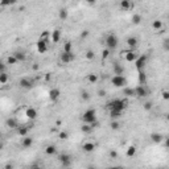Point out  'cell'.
Here are the masks:
<instances>
[{
	"label": "cell",
	"instance_id": "1",
	"mask_svg": "<svg viewBox=\"0 0 169 169\" xmlns=\"http://www.w3.org/2000/svg\"><path fill=\"white\" fill-rule=\"evenodd\" d=\"M106 107L108 108V111L110 110H119V111L124 112L125 110H127V107H128V99H120V98L114 99V101L108 102Z\"/></svg>",
	"mask_w": 169,
	"mask_h": 169
},
{
	"label": "cell",
	"instance_id": "2",
	"mask_svg": "<svg viewBox=\"0 0 169 169\" xmlns=\"http://www.w3.org/2000/svg\"><path fill=\"white\" fill-rule=\"evenodd\" d=\"M104 44H106V48H108L110 50H115V49L119 46V38L116 35H114V33H108L107 36H106L104 38Z\"/></svg>",
	"mask_w": 169,
	"mask_h": 169
},
{
	"label": "cell",
	"instance_id": "3",
	"mask_svg": "<svg viewBox=\"0 0 169 169\" xmlns=\"http://www.w3.org/2000/svg\"><path fill=\"white\" fill-rule=\"evenodd\" d=\"M82 122L86 124H91L94 123V122H97V111L94 110V108H89V110H86L83 114H82Z\"/></svg>",
	"mask_w": 169,
	"mask_h": 169
},
{
	"label": "cell",
	"instance_id": "4",
	"mask_svg": "<svg viewBox=\"0 0 169 169\" xmlns=\"http://www.w3.org/2000/svg\"><path fill=\"white\" fill-rule=\"evenodd\" d=\"M111 85L114 87H125L127 86V78L124 75H118V74H114V77L111 78Z\"/></svg>",
	"mask_w": 169,
	"mask_h": 169
},
{
	"label": "cell",
	"instance_id": "5",
	"mask_svg": "<svg viewBox=\"0 0 169 169\" xmlns=\"http://www.w3.org/2000/svg\"><path fill=\"white\" fill-rule=\"evenodd\" d=\"M148 59H149V57H148L147 54H140L137 57V59L135 61V68H136V70H143V69L147 66L148 64Z\"/></svg>",
	"mask_w": 169,
	"mask_h": 169
},
{
	"label": "cell",
	"instance_id": "6",
	"mask_svg": "<svg viewBox=\"0 0 169 169\" xmlns=\"http://www.w3.org/2000/svg\"><path fill=\"white\" fill-rule=\"evenodd\" d=\"M149 95V90L147 89L145 85H139L135 87V97L140 98V99H144Z\"/></svg>",
	"mask_w": 169,
	"mask_h": 169
},
{
	"label": "cell",
	"instance_id": "7",
	"mask_svg": "<svg viewBox=\"0 0 169 169\" xmlns=\"http://www.w3.org/2000/svg\"><path fill=\"white\" fill-rule=\"evenodd\" d=\"M139 56H140V54H139L135 49H128V50L123 52V57H124V59L127 62H135Z\"/></svg>",
	"mask_w": 169,
	"mask_h": 169
},
{
	"label": "cell",
	"instance_id": "8",
	"mask_svg": "<svg viewBox=\"0 0 169 169\" xmlns=\"http://www.w3.org/2000/svg\"><path fill=\"white\" fill-rule=\"evenodd\" d=\"M59 59H61V62L64 65H68L75 59V54L73 52H62L61 56H59Z\"/></svg>",
	"mask_w": 169,
	"mask_h": 169
},
{
	"label": "cell",
	"instance_id": "9",
	"mask_svg": "<svg viewBox=\"0 0 169 169\" xmlns=\"http://www.w3.org/2000/svg\"><path fill=\"white\" fill-rule=\"evenodd\" d=\"M19 86L21 89H25V90H29V89H32L33 86H35V82H33L32 78H28V77H24L21 78L19 81Z\"/></svg>",
	"mask_w": 169,
	"mask_h": 169
},
{
	"label": "cell",
	"instance_id": "10",
	"mask_svg": "<svg viewBox=\"0 0 169 169\" xmlns=\"http://www.w3.org/2000/svg\"><path fill=\"white\" fill-rule=\"evenodd\" d=\"M152 29H153L155 32H157V33H163L165 31L164 21H163V20H160V19L153 20V21H152Z\"/></svg>",
	"mask_w": 169,
	"mask_h": 169
},
{
	"label": "cell",
	"instance_id": "11",
	"mask_svg": "<svg viewBox=\"0 0 169 169\" xmlns=\"http://www.w3.org/2000/svg\"><path fill=\"white\" fill-rule=\"evenodd\" d=\"M58 161L64 168H68V167H70L71 165V156L70 155H68V153H62V155H59L58 156Z\"/></svg>",
	"mask_w": 169,
	"mask_h": 169
},
{
	"label": "cell",
	"instance_id": "12",
	"mask_svg": "<svg viewBox=\"0 0 169 169\" xmlns=\"http://www.w3.org/2000/svg\"><path fill=\"white\" fill-rule=\"evenodd\" d=\"M49 41L48 40H42V38H38L37 44H36V46H37V52L38 53H46L49 49Z\"/></svg>",
	"mask_w": 169,
	"mask_h": 169
},
{
	"label": "cell",
	"instance_id": "13",
	"mask_svg": "<svg viewBox=\"0 0 169 169\" xmlns=\"http://www.w3.org/2000/svg\"><path fill=\"white\" fill-rule=\"evenodd\" d=\"M119 8L122 11H131L134 8V0H120L119 2Z\"/></svg>",
	"mask_w": 169,
	"mask_h": 169
},
{
	"label": "cell",
	"instance_id": "14",
	"mask_svg": "<svg viewBox=\"0 0 169 169\" xmlns=\"http://www.w3.org/2000/svg\"><path fill=\"white\" fill-rule=\"evenodd\" d=\"M149 139H151V141L152 143H155V144H161L164 141V136L161 134H158V132H152V134L149 135Z\"/></svg>",
	"mask_w": 169,
	"mask_h": 169
},
{
	"label": "cell",
	"instance_id": "15",
	"mask_svg": "<svg viewBox=\"0 0 169 169\" xmlns=\"http://www.w3.org/2000/svg\"><path fill=\"white\" fill-rule=\"evenodd\" d=\"M82 149L86 153H91V152H94L97 149V144L92 143V141H86V143L82 144Z\"/></svg>",
	"mask_w": 169,
	"mask_h": 169
},
{
	"label": "cell",
	"instance_id": "16",
	"mask_svg": "<svg viewBox=\"0 0 169 169\" xmlns=\"http://www.w3.org/2000/svg\"><path fill=\"white\" fill-rule=\"evenodd\" d=\"M25 116L28 119H31V120H35V119H37V116H38V112L35 107H28L25 110Z\"/></svg>",
	"mask_w": 169,
	"mask_h": 169
},
{
	"label": "cell",
	"instance_id": "17",
	"mask_svg": "<svg viewBox=\"0 0 169 169\" xmlns=\"http://www.w3.org/2000/svg\"><path fill=\"white\" fill-rule=\"evenodd\" d=\"M59 95H61V91H59L57 87H53V89H50V91H49V99H50L52 102H57L59 99Z\"/></svg>",
	"mask_w": 169,
	"mask_h": 169
},
{
	"label": "cell",
	"instance_id": "18",
	"mask_svg": "<svg viewBox=\"0 0 169 169\" xmlns=\"http://www.w3.org/2000/svg\"><path fill=\"white\" fill-rule=\"evenodd\" d=\"M33 143H35V140H33V137L32 136H29V135H26V136L23 137V140H21V147L23 148H31Z\"/></svg>",
	"mask_w": 169,
	"mask_h": 169
},
{
	"label": "cell",
	"instance_id": "19",
	"mask_svg": "<svg viewBox=\"0 0 169 169\" xmlns=\"http://www.w3.org/2000/svg\"><path fill=\"white\" fill-rule=\"evenodd\" d=\"M125 42H127V46H128L130 49H136L137 46H139V38L135 37V36H131V37H128Z\"/></svg>",
	"mask_w": 169,
	"mask_h": 169
},
{
	"label": "cell",
	"instance_id": "20",
	"mask_svg": "<svg viewBox=\"0 0 169 169\" xmlns=\"http://www.w3.org/2000/svg\"><path fill=\"white\" fill-rule=\"evenodd\" d=\"M50 40L53 41V44H57V42H59V40H61V29H59V28L54 29V31L52 32V35H50Z\"/></svg>",
	"mask_w": 169,
	"mask_h": 169
},
{
	"label": "cell",
	"instance_id": "21",
	"mask_svg": "<svg viewBox=\"0 0 169 169\" xmlns=\"http://www.w3.org/2000/svg\"><path fill=\"white\" fill-rule=\"evenodd\" d=\"M112 71H114V74L123 75V74H124V68H123V65L119 64V62H115V64L112 65Z\"/></svg>",
	"mask_w": 169,
	"mask_h": 169
},
{
	"label": "cell",
	"instance_id": "22",
	"mask_svg": "<svg viewBox=\"0 0 169 169\" xmlns=\"http://www.w3.org/2000/svg\"><path fill=\"white\" fill-rule=\"evenodd\" d=\"M86 81L91 85H95L99 81V77H98V74H95V73H89V74L86 75Z\"/></svg>",
	"mask_w": 169,
	"mask_h": 169
},
{
	"label": "cell",
	"instance_id": "23",
	"mask_svg": "<svg viewBox=\"0 0 169 169\" xmlns=\"http://www.w3.org/2000/svg\"><path fill=\"white\" fill-rule=\"evenodd\" d=\"M45 153L48 155V156H54L56 153H57V147H56L54 144H49L45 147Z\"/></svg>",
	"mask_w": 169,
	"mask_h": 169
},
{
	"label": "cell",
	"instance_id": "24",
	"mask_svg": "<svg viewBox=\"0 0 169 169\" xmlns=\"http://www.w3.org/2000/svg\"><path fill=\"white\" fill-rule=\"evenodd\" d=\"M5 124H7V127L11 128V130H17V128H19V123H17V120H16V119H13V118L7 119Z\"/></svg>",
	"mask_w": 169,
	"mask_h": 169
},
{
	"label": "cell",
	"instance_id": "25",
	"mask_svg": "<svg viewBox=\"0 0 169 169\" xmlns=\"http://www.w3.org/2000/svg\"><path fill=\"white\" fill-rule=\"evenodd\" d=\"M136 153H137V147L136 145H130V147L127 148V152H125L127 157H134Z\"/></svg>",
	"mask_w": 169,
	"mask_h": 169
},
{
	"label": "cell",
	"instance_id": "26",
	"mask_svg": "<svg viewBox=\"0 0 169 169\" xmlns=\"http://www.w3.org/2000/svg\"><path fill=\"white\" fill-rule=\"evenodd\" d=\"M139 83L140 85H145L147 83V81H148V78H147V74H145V71H144V69L143 70H139Z\"/></svg>",
	"mask_w": 169,
	"mask_h": 169
},
{
	"label": "cell",
	"instance_id": "27",
	"mask_svg": "<svg viewBox=\"0 0 169 169\" xmlns=\"http://www.w3.org/2000/svg\"><path fill=\"white\" fill-rule=\"evenodd\" d=\"M13 54H15V57L17 58V61L19 62H24L25 59H26V54L23 50H17V52H15L13 53Z\"/></svg>",
	"mask_w": 169,
	"mask_h": 169
},
{
	"label": "cell",
	"instance_id": "28",
	"mask_svg": "<svg viewBox=\"0 0 169 169\" xmlns=\"http://www.w3.org/2000/svg\"><path fill=\"white\" fill-rule=\"evenodd\" d=\"M81 131L83 132L85 135H89V134H91V132L94 131V127H92L91 124H86V123H83V125L81 127Z\"/></svg>",
	"mask_w": 169,
	"mask_h": 169
},
{
	"label": "cell",
	"instance_id": "29",
	"mask_svg": "<svg viewBox=\"0 0 169 169\" xmlns=\"http://www.w3.org/2000/svg\"><path fill=\"white\" fill-rule=\"evenodd\" d=\"M141 20H143L141 15H139V13H135V15H132V17H131V23H132L134 25H139V24H141Z\"/></svg>",
	"mask_w": 169,
	"mask_h": 169
},
{
	"label": "cell",
	"instance_id": "30",
	"mask_svg": "<svg viewBox=\"0 0 169 169\" xmlns=\"http://www.w3.org/2000/svg\"><path fill=\"white\" fill-rule=\"evenodd\" d=\"M17 134H19L21 137L26 136V135L29 134V127H26V125H24V127H20V125H19V128H17Z\"/></svg>",
	"mask_w": 169,
	"mask_h": 169
},
{
	"label": "cell",
	"instance_id": "31",
	"mask_svg": "<svg viewBox=\"0 0 169 169\" xmlns=\"http://www.w3.org/2000/svg\"><path fill=\"white\" fill-rule=\"evenodd\" d=\"M123 115V111H119V110H110V116L111 119H119Z\"/></svg>",
	"mask_w": 169,
	"mask_h": 169
},
{
	"label": "cell",
	"instance_id": "32",
	"mask_svg": "<svg viewBox=\"0 0 169 169\" xmlns=\"http://www.w3.org/2000/svg\"><path fill=\"white\" fill-rule=\"evenodd\" d=\"M58 16H59V19H61V20H64V21H65V20L68 19V16H69V11H68V9H66V8H61V9H59Z\"/></svg>",
	"mask_w": 169,
	"mask_h": 169
},
{
	"label": "cell",
	"instance_id": "33",
	"mask_svg": "<svg viewBox=\"0 0 169 169\" xmlns=\"http://www.w3.org/2000/svg\"><path fill=\"white\" fill-rule=\"evenodd\" d=\"M123 92L125 97H135V89L131 87H123Z\"/></svg>",
	"mask_w": 169,
	"mask_h": 169
},
{
	"label": "cell",
	"instance_id": "34",
	"mask_svg": "<svg viewBox=\"0 0 169 169\" xmlns=\"http://www.w3.org/2000/svg\"><path fill=\"white\" fill-rule=\"evenodd\" d=\"M17 58L15 57V54H12V56H8V57H7V64L8 65H16L17 64Z\"/></svg>",
	"mask_w": 169,
	"mask_h": 169
},
{
	"label": "cell",
	"instance_id": "35",
	"mask_svg": "<svg viewBox=\"0 0 169 169\" xmlns=\"http://www.w3.org/2000/svg\"><path fill=\"white\" fill-rule=\"evenodd\" d=\"M62 52H73V44L70 41H66L62 46Z\"/></svg>",
	"mask_w": 169,
	"mask_h": 169
},
{
	"label": "cell",
	"instance_id": "36",
	"mask_svg": "<svg viewBox=\"0 0 169 169\" xmlns=\"http://www.w3.org/2000/svg\"><path fill=\"white\" fill-rule=\"evenodd\" d=\"M85 57H86V59H89V61L94 59V58H95V53H94V50H91V49L86 50V53H85Z\"/></svg>",
	"mask_w": 169,
	"mask_h": 169
},
{
	"label": "cell",
	"instance_id": "37",
	"mask_svg": "<svg viewBox=\"0 0 169 169\" xmlns=\"http://www.w3.org/2000/svg\"><path fill=\"white\" fill-rule=\"evenodd\" d=\"M17 3V0H2L0 2V5L2 7H8V5H13Z\"/></svg>",
	"mask_w": 169,
	"mask_h": 169
},
{
	"label": "cell",
	"instance_id": "38",
	"mask_svg": "<svg viewBox=\"0 0 169 169\" xmlns=\"http://www.w3.org/2000/svg\"><path fill=\"white\" fill-rule=\"evenodd\" d=\"M7 81H8V75H7L5 71L0 73V85H5Z\"/></svg>",
	"mask_w": 169,
	"mask_h": 169
},
{
	"label": "cell",
	"instance_id": "39",
	"mask_svg": "<svg viewBox=\"0 0 169 169\" xmlns=\"http://www.w3.org/2000/svg\"><path fill=\"white\" fill-rule=\"evenodd\" d=\"M110 127H111V130H114V131H115V130H119V128H120V123H119L116 119H112Z\"/></svg>",
	"mask_w": 169,
	"mask_h": 169
},
{
	"label": "cell",
	"instance_id": "40",
	"mask_svg": "<svg viewBox=\"0 0 169 169\" xmlns=\"http://www.w3.org/2000/svg\"><path fill=\"white\" fill-rule=\"evenodd\" d=\"M58 137L61 139V140H68V137H69V134L66 131H61L58 134Z\"/></svg>",
	"mask_w": 169,
	"mask_h": 169
},
{
	"label": "cell",
	"instance_id": "41",
	"mask_svg": "<svg viewBox=\"0 0 169 169\" xmlns=\"http://www.w3.org/2000/svg\"><path fill=\"white\" fill-rule=\"evenodd\" d=\"M81 98L83 99V101L87 102L89 99H90V94H89V91H82L81 92Z\"/></svg>",
	"mask_w": 169,
	"mask_h": 169
},
{
	"label": "cell",
	"instance_id": "42",
	"mask_svg": "<svg viewBox=\"0 0 169 169\" xmlns=\"http://www.w3.org/2000/svg\"><path fill=\"white\" fill-rule=\"evenodd\" d=\"M163 49L165 52H169V38H165L163 41Z\"/></svg>",
	"mask_w": 169,
	"mask_h": 169
},
{
	"label": "cell",
	"instance_id": "43",
	"mask_svg": "<svg viewBox=\"0 0 169 169\" xmlns=\"http://www.w3.org/2000/svg\"><path fill=\"white\" fill-rule=\"evenodd\" d=\"M143 107H144V110H145V111H151V110H152V107H153V104H152V102H145Z\"/></svg>",
	"mask_w": 169,
	"mask_h": 169
},
{
	"label": "cell",
	"instance_id": "44",
	"mask_svg": "<svg viewBox=\"0 0 169 169\" xmlns=\"http://www.w3.org/2000/svg\"><path fill=\"white\" fill-rule=\"evenodd\" d=\"M161 97L164 101H169V90H163L161 91Z\"/></svg>",
	"mask_w": 169,
	"mask_h": 169
},
{
	"label": "cell",
	"instance_id": "45",
	"mask_svg": "<svg viewBox=\"0 0 169 169\" xmlns=\"http://www.w3.org/2000/svg\"><path fill=\"white\" fill-rule=\"evenodd\" d=\"M110 53H111V50H110L108 48L103 49V52H102V57H103V58H107L108 56H110Z\"/></svg>",
	"mask_w": 169,
	"mask_h": 169
},
{
	"label": "cell",
	"instance_id": "46",
	"mask_svg": "<svg viewBox=\"0 0 169 169\" xmlns=\"http://www.w3.org/2000/svg\"><path fill=\"white\" fill-rule=\"evenodd\" d=\"M110 157L112 158V160H115V158L119 157V153L116 151H110Z\"/></svg>",
	"mask_w": 169,
	"mask_h": 169
},
{
	"label": "cell",
	"instance_id": "47",
	"mask_svg": "<svg viewBox=\"0 0 169 169\" xmlns=\"http://www.w3.org/2000/svg\"><path fill=\"white\" fill-rule=\"evenodd\" d=\"M106 94H107V92H106V90H99V91H98V97H101V98H104Z\"/></svg>",
	"mask_w": 169,
	"mask_h": 169
},
{
	"label": "cell",
	"instance_id": "48",
	"mask_svg": "<svg viewBox=\"0 0 169 169\" xmlns=\"http://www.w3.org/2000/svg\"><path fill=\"white\" fill-rule=\"evenodd\" d=\"M5 64L7 62H2V64H0V73L5 71Z\"/></svg>",
	"mask_w": 169,
	"mask_h": 169
},
{
	"label": "cell",
	"instance_id": "49",
	"mask_svg": "<svg viewBox=\"0 0 169 169\" xmlns=\"http://www.w3.org/2000/svg\"><path fill=\"white\" fill-rule=\"evenodd\" d=\"M164 143H165V148H169V136L164 139Z\"/></svg>",
	"mask_w": 169,
	"mask_h": 169
},
{
	"label": "cell",
	"instance_id": "50",
	"mask_svg": "<svg viewBox=\"0 0 169 169\" xmlns=\"http://www.w3.org/2000/svg\"><path fill=\"white\" fill-rule=\"evenodd\" d=\"M87 36H89V31H83L82 32V35H81V37L85 38V37H87Z\"/></svg>",
	"mask_w": 169,
	"mask_h": 169
},
{
	"label": "cell",
	"instance_id": "51",
	"mask_svg": "<svg viewBox=\"0 0 169 169\" xmlns=\"http://www.w3.org/2000/svg\"><path fill=\"white\" fill-rule=\"evenodd\" d=\"M85 2H87L89 4H94V3H97V0H85Z\"/></svg>",
	"mask_w": 169,
	"mask_h": 169
},
{
	"label": "cell",
	"instance_id": "52",
	"mask_svg": "<svg viewBox=\"0 0 169 169\" xmlns=\"http://www.w3.org/2000/svg\"><path fill=\"white\" fill-rule=\"evenodd\" d=\"M165 119H167V122H169V112H168L167 115H165Z\"/></svg>",
	"mask_w": 169,
	"mask_h": 169
},
{
	"label": "cell",
	"instance_id": "53",
	"mask_svg": "<svg viewBox=\"0 0 169 169\" xmlns=\"http://www.w3.org/2000/svg\"><path fill=\"white\" fill-rule=\"evenodd\" d=\"M168 19H169V15H168Z\"/></svg>",
	"mask_w": 169,
	"mask_h": 169
}]
</instances>
